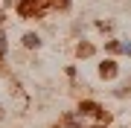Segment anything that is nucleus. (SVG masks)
Listing matches in <instances>:
<instances>
[{"label":"nucleus","instance_id":"f257e3e1","mask_svg":"<svg viewBox=\"0 0 131 128\" xmlns=\"http://www.w3.org/2000/svg\"><path fill=\"white\" fill-rule=\"evenodd\" d=\"M79 114H88V117H99V119H108V117L102 114V108H99L96 102H82V105H79Z\"/></svg>","mask_w":131,"mask_h":128},{"label":"nucleus","instance_id":"f03ea898","mask_svg":"<svg viewBox=\"0 0 131 128\" xmlns=\"http://www.w3.org/2000/svg\"><path fill=\"white\" fill-rule=\"evenodd\" d=\"M99 76L102 79H114L117 76V61H102L99 64Z\"/></svg>","mask_w":131,"mask_h":128},{"label":"nucleus","instance_id":"7ed1b4c3","mask_svg":"<svg viewBox=\"0 0 131 128\" xmlns=\"http://www.w3.org/2000/svg\"><path fill=\"white\" fill-rule=\"evenodd\" d=\"M24 47H26V50H38V47H41V38L29 32V35H24Z\"/></svg>","mask_w":131,"mask_h":128},{"label":"nucleus","instance_id":"20e7f679","mask_svg":"<svg viewBox=\"0 0 131 128\" xmlns=\"http://www.w3.org/2000/svg\"><path fill=\"white\" fill-rule=\"evenodd\" d=\"M79 55H93V47L90 44H79Z\"/></svg>","mask_w":131,"mask_h":128},{"label":"nucleus","instance_id":"39448f33","mask_svg":"<svg viewBox=\"0 0 131 128\" xmlns=\"http://www.w3.org/2000/svg\"><path fill=\"white\" fill-rule=\"evenodd\" d=\"M3 52H6V35L0 32V55H3Z\"/></svg>","mask_w":131,"mask_h":128},{"label":"nucleus","instance_id":"423d86ee","mask_svg":"<svg viewBox=\"0 0 131 128\" xmlns=\"http://www.w3.org/2000/svg\"><path fill=\"white\" fill-rule=\"evenodd\" d=\"M0 119H3V108H0Z\"/></svg>","mask_w":131,"mask_h":128}]
</instances>
